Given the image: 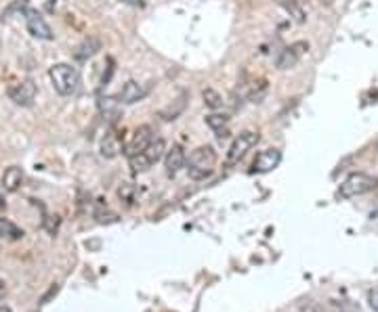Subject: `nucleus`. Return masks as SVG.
Masks as SVG:
<instances>
[{
	"instance_id": "39448f33",
	"label": "nucleus",
	"mask_w": 378,
	"mask_h": 312,
	"mask_svg": "<svg viewBox=\"0 0 378 312\" xmlns=\"http://www.w3.org/2000/svg\"><path fill=\"white\" fill-rule=\"evenodd\" d=\"M378 187V178L366 174V172H353L345 178V183L341 185L338 189V197L343 199H351V197H357V195H363L372 189Z\"/></svg>"
},
{
	"instance_id": "423d86ee",
	"label": "nucleus",
	"mask_w": 378,
	"mask_h": 312,
	"mask_svg": "<svg viewBox=\"0 0 378 312\" xmlns=\"http://www.w3.org/2000/svg\"><path fill=\"white\" fill-rule=\"evenodd\" d=\"M280 164H282V151L280 149H265L257 155L250 172L252 174H267V172H273Z\"/></svg>"
},
{
	"instance_id": "412c9836",
	"label": "nucleus",
	"mask_w": 378,
	"mask_h": 312,
	"mask_svg": "<svg viewBox=\"0 0 378 312\" xmlns=\"http://www.w3.org/2000/svg\"><path fill=\"white\" fill-rule=\"evenodd\" d=\"M368 304H370V308H372L374 312H378V289H372V291L368 293Z\"/></svg>"
},
{
	"instance_id": "6ab92c4d",
	"label": "nucleus",
	"mask_w": 378,
	"mask_h": 312,
	"mask_svg": "<svg viewBox=\"0 0 378 312\" xmlns=\"http://www.w3.org/2000/svg\"><path fill=\"white\" fill-rule=\"evenodd\" d=\"M202 99H204L206 107H210V109L223 107V97H221L214 89H204V91H202Z\"/></svg>"
},
{
	"instance_id": "20e7f679",
	"label": "nucleus",
	"mask_w": 378,
	"mask_h": 312,
	"mask_svg": "<svg viewBox=\"0 0 378 312\" xmlns=\"http://www.w3.org/2000/svg\"><path fill=\"white\" fill-rule=\"evenodd\" d=\"M261 140V134L255 132V130H246V132H240L234 143L230 145V149H227V158H225V166L227 168H234L236 164H240V160H244V155L257 147Z\"/></svg>"
},
{
	"instance_id": "6e6552de",
	"label": "nucleus",
	"mask_w": 378,
	"mask_h": 312,
	"mask_svg": "<svg viewBox=\"0 0 378 312\" xmlns=\"http://www.w3.org/2000/svg\"><path fill=\"white\" fill-rule=\"evenodd\" d=\"M36 84L32 80H22L17 84H13L9 89V99L15 103V105H22V107H30L36 99Z\"/></svg>"
},
{
	"instance_id": "1a4fd4ad",
	"label": "nucleus",
	"mask_w": 378,
	"mask_h": 312,
	"mask_svg": "<svg viewBox=\"0 0 378 312\" xmlns=\"http://www.w3.org/2000/svg\"><path fill=\"white\" fill-rule=\"evenodd\" d=\"M26 26H28V32L38 38V40H53V30L51 26L44 21V17L38 13V11H26Z\"/></svg>"
},
{
	"instance_id": "393cba45",
	"label": "nucleus",
	"mask_w": 378,
	"mask_h": 312,
	"mask_svg": "<svg viewBox=\"0 0 378 312\" xmlns=\"http://www.w3.org/2000/svg\"><path fill=\"white\" fill-rule=\"evenodd\" d=\"M370 216H372V218H378V208H376V210H374V212H372Z\"/></svg>"
},
{
	"instance_id": "b1692460",
	"label": "nucleus",
	"mask_w": 378,
	"mask_h": 312,
	"mask_svg": "<svg viewBox=\"0 0 378 312\" xmlns=\"http://www.w3.org/2000/svg\"><path fill=\"white\" fill-rule=\"evenodd\" d=\"M5 291H7V285H5L3 277H0V300H3V297H5Z\"/></svg>"
},
{
	"instance_id": "ddd939ff",
	"label": "nucleus",
	"mask_w": 378,
	"mask_h": 312,
	"mask_svg": "<svg viewBox=\"0 0 378 312\" xmlns=\"http://www.w3.org/2000/svg\"><path fill=\"white\" fill-rule=\"evenodd\" d=\"M22 183H24V170L19 166H11V168L5 170V174H3V187H5V191H9V193L19 191Z\"/></svg>"
},
{
	"instance_id": "5701e85b",
	"label": "nucleus",
	"mask_w": 378,
	"mask_h": 312,
	"mask_svg": "<svg viewBox=\"0 0 378 312\" xmlns=\"http://www.w3.org/2000/svg\"><path fill=\"white\" fill-rule=\"evenodd\" d=\"M7 210V197H5V191L0 189V212H5Z\"/></svg>"
},
{
	"instance_id": "dca6fc26",
	"label": "nucleus",
	"mask_w": 378,
	"mask_h": 312,
	"mask_svg": "<svg viewBox=\"0 0 378 312\" xmlns=\"http://www.w3.org/2000/svg\"><path fill=\"white\" fill-rule=\"evenodd\" d=\"M120 151H122L120 138L114 132L105 134V138L101 140V155H103V158H116Z\"/></svg>"
},
{
	"instance_id": "9d476101",
	"label": "nucleus",
	"mask_w": 378,
	"mask_h": 312,
	"mask_svg": "<svg viewBox=\"0 0 378 312\" xmlns=\"http://www.w3.org/2000/svg\"><path fill=\"white\" fill-rule=\"evenodd\" d=\"M185 162H187V155L181 145H173V149L164 153V168L171 178H175L181 172V168H185Z\"/></svg>"
},
{
	"instance_id": "f8f14e48",
	"label": "nucleus",
	"mask_w": 378,
	"mask_h": 312,
	"mask_svg": "<svg viewBox=\"0 0 378 312\" xmlns=\"http://www.w3.org/2000/svg\"><path fill=\"white\" fill-rule=\"evenodd\" d=\"M145 97H147V89H145L143 84L135 82V80H128V82L122 86L120 95H118V99H120L122 103H126V105L139 103V101H143Z\"/></svg>"
},
{
	"instance_id": "0eeeda50",
	"label": "nucleus",
	"mask_w": 378,
	"mask_h": 312,
	"mask_svg": "<svg viewBox=\"0 0 378 312\" xmlns=\"http://www.w3.org/2000/svg\"><path fill=\"white\" fill-rule=\"evenodd\" d=\"M151 140H154V128H151V126H139V128L132 132L130 140L126 143L124 153L128 155V158H132V155H137V153H141L143 149H147Z\"/></svg>"
},
{
	"instance_id": "f3484780",
	"label": "nucleus",
	"mask_w": 378,
	"mask_h": 312,
	"mask_svg": "<svg viewBox=\"0 0 378 312\" xmlns=\"http://www.w3.org/2000/svg\"><path fill=\"white\" fill-rule=\"evenodd\" d=\"M275 3H277L280 7H284V9L290 13V17H294L296 24H305V11H302V9L298 7L296 0H275Z\"/></svg>"
},
{
	"instance_id": "7ed1b4c3",
	"label": "nucleus",
	"mask_w": 378,
	"mask_h": 312,
	"mask_svg": "<svg viewBox=\"0 0 378 312\" xmlns=\"http://www.w3.org/2000/svg\"><path fill=\"white\" fill-rule=\"evenodd\" d=\"M166 153V143L162 138H154L149 143L147 149H143L141 153L132 155V158H128V164H130V170L135 174H143L147 172L154 164H158Z\"/></svg>"
},
{
	"instance_id": "4be33fe9",
	"label": "nucleus",
	"mask_w": 378,
	"mask_h": 312,
	"mask_svg": "<svg viewBox=\"0 0 378 312\" xmlns=\"http://www.w3.org/2000/svg\"><path fill=\"white\" fill-rule=\"evenodd\" d=\"M124 5L128 7H135V9H143L145 7V0H122Z\"/></svg>"
},
{
	"instance_id": "a878e982",
	"label": "nucleus",
	"mask_w": 378,
	"mask_h": 312,
	"mask_svg": "<svg viewBox=\"0 0 378 312\" xmlns=\"http://www.w3.org/2000/svg\"><path fill=\"white\" fill-rule=\"evenodd\" d=\"M0 312H11V310H9V308L5 306V308H0Z\"/></svg>"
},
{
	"instance_id": "aec40b11",
	"label": "nucleus",
	"mask_w": 378,
	"mask_h": 312,
	"mask_svg": "<svg viewBox=\"0 0 378 312\" xmlns=\"http://www.w3.org/2000/svg\"><path fill=\"white\" fill-rule=\"evenodd\" d=\"M227 122H230V118H227L225 113L221 116V113H212V116H206V124L212 128V130H216V132H221L225 126H227Z\"/></svg>"
},
{
	"instance_id": "4468645a",
	"label": "nucleus",
	"mask_w": 378,
	"mask_h": 312,
	"mask_svg": "<svg viewBox=\"0 0 378 312\" xmlns=\"http://www.w3.org/2000/svg\"><path fill=\"white\" fill-rule=\"evenodd\" d=\"M24 228H19L15 222H11L9 218H0V239H7V241H19L24 239Z\"/></svg>"
},
{
	"instance_id": "2eb2a0df",
	"label": "nucleus",
	"mask_w": 378,
	"mask_h": 312,
	"mask_svg": "<svg viewBox=\"0 0 378 312\" xmlns=\"http://www.w3.org/2000/svg\"><path fill=\"white\" fill-rule=\"evenodd\" d=\"M187 93H181V97L173 103V105H169L166 109H162L160 111V118L164 120V122H175L183 111H185V105H187Z\"/></svg>"
},
{
	"instance_id": "f257e3e1",
	"label": "nucleus",
	"mask_w": 378,
	"mask_h": 312,
	"mask_svg": "<svg viewBox=\"0 0 378 312\" xmlns=\"http://www.w3.org/2000/svg\"><path fill=\"white\" fill-rule=\"evenodd\" d=\"M49 77L53 89L61 95V97H71L76 95L80 86V73L76 67H71L69 63H55L49 69Z\"/></svg>"
},
{
	"instance_id": "a211bd4d",
	"label": "nucleus",
	"mask_w": 378,
	"mask_h": 312,
	"mask_svg": "<svg viewBox=\"0 0 378 312\" xmlns=\"http://www.w3.org/2000/svg\"><path fill=\"white\" fill-rule=\"evenodd\" d=\"M99 48H101L99 40H97V38H89V40H85V42L78 46V53H76V57H78V59H89V57H93Z\"/></svg>"
},
{
	"instance_id": "9b49d317",
	"label": "nucleus",
	"mask_w": 378,
	"mask_h": 312,
	"mask_svg": "<svg viewBox=\"0 0 378 312\" xmlns=\"http://www.w3.org/2000/svg\"><path fill=\"white\" fill-rule=\"evenodd\" d=\"M307 48H309L307 42H296V44H292V46H286V48L280 53V57H277V69H292V67L298 63L300 55L305 53Z\"/></svg>"
},
{
	"instance_id": "f03ea898",
	"label": "nucleus",
	"mask_w": 378,
	"mask_h": 312,
	"mask_svg": "<svg viewBox=\"0 0 378 312\" xmlns=\"http://www.w3.org/2000/svg\"><path fill=\"white\" fill-rule=\"evenodd\" d=\"M214 164H216V153L210 145H202V147L194 149L185 162L189 178H194V181L208 178L214 170Z\"/></svg>"
}]
</instances>
